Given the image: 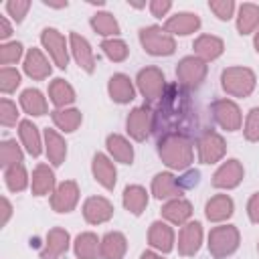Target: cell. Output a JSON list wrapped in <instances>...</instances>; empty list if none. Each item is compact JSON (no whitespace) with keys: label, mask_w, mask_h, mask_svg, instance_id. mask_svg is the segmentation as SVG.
<instances>
[{"label":"cell","mask_w":259,"mask_h":259,"mask_svg":"<svg viewBox=\"0 0 259 259\" xmlns=\"http://www.w3.org/2000/svg\"><path fill=\"white\" fill-rule=\"evenodd\" d=\"M196 123V107L192 105L188 91L178 83L168 85L154 113L152 130L162 140L166 136H188Z\"/></svg>","instance_id":"6da1fadb"},{"label":"cell","mask_w":259,"mask_h":259,"mask_svg":"<svg viewBox=\"0 0 259 259\" xmlns=\"http://www.w3.org/2000/svg\"><path fill=\"white\" fill-rule=\"evenodd\" d=\"M158 154L170 168H186L192 162V146L186 136H166L158 142Z\"/></svg>","instance_id":"7a4b0ae2"},{"label":"cell","mask_w":259,"mask_h":259,"mask_svg":"<svg viewBox=\"0 0 259 259\" xmlns=\"http://www.w3.org/2000/svg\"><path fill=\"white\" fill-rule=\"evenodd\" d=\"M221 81H223V89L229 95H235V97H245L255 87V75H253L251 69H245V67L225 69Z\"/></svg>","instance_id":"3957f363"},{"label":"cell","mask_w":259,"mask_h":259,"mask_svg":"<svg viewBox=\"0 0 259 259\" xmlns=\"http://www.w3.org/2000/svg\"><path fill=\"white\" fill-rule=\"evenodd\" d=\"M239 245V231L231 225L214 227L208 235V249L214 259H223L231 255Z\"/></svg>","instance_id":"277c9868"},{"label":"cell","mask_w":259,"mask_h":259,"mask_svg":"<svg viewBox=\"0 0 259 259\" xmlns=\"http://www.w3.org/2000/svg\"><path fill=\"white\" fill-rule=\"evenodd\" d=\"M140 40L144 45V49L150 53V55H172L176 45H174V38L168 34V30H162L160 26H148V28H142L140 30Z\"/></svg>","instance_id":"5b68a950"},{"label":"cell","mask_w":259,"mask_h":259,"mask_svg":"<svg viewBox=\"0 0 259 259\" xmlns=\"http://www.w3.org/2000/svg\"><path fill=\"white\" fill-rule=\"evenodd\" d=\"M204 75H206V65L198 57H184L176 67V77L180 79L178 85H182L184 89L198 87Z\"/></svg>","instance_id":"8992f818"},{"label":"cell","mask_w":259,"mask_h":259,"mask_svg":"<svg viewBox=\"0 0 259 259\" xmlns=\"http://www.w3.org/2000/svg\"><path fill=\"white\" fill-rule=\"evenodd\" d=\"M196 146H198V158H200L202 164H212V162L221 160L223 154H225V142L212 130H204L198 136Z\"/></svg>","instance_id":"52a82bcc"},{"label":"cell","mask_w":259,"mask_h":259,"mask_svg":"<svg viewBox=\"0 0 259 259\" xmlns=\"http://www.w3.org/2000/svg\"><path fill=\"white\" fill-rule=\"evenodd\" d=\"M138 87L142 91V95L150 101L154 99H160L164 95V75L160 69L156 67H148V69H142L138 73Z\"/></svg>","instance_id":"ba28073f"},{"label":"cell","mask_w":259,"mask_h":259,"mask_svg":"<svg viewBox=\"0 0 259 259\" xmlns=\"http://www.w3.org/2000/svg\"><path fill=\"white\" fill-rule=\"evenodd\" d=\"M154 125V113L150 111L148 105H142V107H136L130 115H127V132L134 140L142 142L148 138L150 130Z\"/></svg>","instance_id":"9c48e42d"},{"label":"cell","mask_w":259,"mask_h":259,"mask_svg":"<svg viewBox=\"0 0 259 259\" xmlns=\"http://www.w3.org/2000/svg\"><path fill=\"white\" fill-rule=\"evenodd\" d=\"M212 115L217 119V123L229 132H235L241 127V111L239 107L231 101V99H219L212 103Z\"/></svg>","instance_id":"30bf717a"},{"label":"cell","mask_w":259,"mask_h":259,"mask_svg":"<svg viewBox=\"0 0 259 259\" xmlns=\"http://www.w3.org/2000/svg\"><path fill=\"white\" fill-rule=\"evenodd\" d=\"M40 40L45 45V49L51 53V57L55 59V63L65 69L67 63H69V55H67V45H65V36L55 30V28H45L42 34H40Z\"/></svg>","instance_id":"8fae6325"},{"label":"cell","mask_w":259,"mask_h":259,"mask_svg":"<svg viewBox=\"0 0 259 259\" xmlns=\"http://www.w3.org/2000/svg\"><path fill=\"white\" fill-rule=\"evenodd\" d=\"M77 198H79V190H77V184L73 180H67L63 184L57 186L53 198H51V204L57 212H69L75 204H77Z\"/></svg>","instance_id":"7c38bea8"},{"label":"cell","mask_w":259,"mask_h":259,"mask_svg":"<svg viewBox=\"0 0 259 259\" xmlns=\"http://www.w3.org/2000/svg\"><path fill=\"white\" fill-rule=\"evenodd\" d=\"M83 214H85V221L91 223V225L105 223L107 219H111L113 206L103 196H91V198H87V202L83 206Z\"/></svg>","instance_id":"4fadbf2b"},{"label":"cell","mask_w":259,"mask_h":259,"mask_svg":"<svg viewBox=\"0 0 259 259\" xmlns=\"http://www.w3.org/2000/svg\"><path fill=\"white\" fill-rule=\"evenodd\" d=\"M202 243V229H200V223H188L182 227L180 231V237H178V253L188 257V255H194L198 251Z\"/></svg>","instance_id":"5bb4252c"},{"label":"cell","mask_w":259,"mask_h":259,"mask_svg":"<svg viewBox=\"0 0 259 259\" xmlns=\"http://www.w3.org/2000/svg\"><path fill=\"white\" fill-rule=\"evenodd\" d=\"M243 178V166L239 164V160H227L212 176V184L217 188H233L241 182Z\"/></svg>","instance_id":"9a60e30c"},{"label":"cell","mask_w":259,"mask_h":259,"mask_svg":"<svg viewBox=\"0 0 259 259\" xmlns=\"http://www.w3.org/2000/svg\"><path fill=\"white\" fill-rule=\"evenodd\" d=\"M152 192H154V196L160 198V200H162V198H180L182 188H180L176 176H172V174H168V172H162V174H158V176L154 178V182H152Z\"/></svg>","instance_id":"2e32d148"},{"label":"cell","mask_w":259,"mask_h":259,"mask_svg":"<svg viewBox=\"0 0 259 259\" xmlns=\"http://www.w3.org/2000/svg\"><path fill=\"white\" fill-rule=\"evenodd\" d=\"M69 247V233L63 229H53L47 235V245L40 253L42 259H59Z\"/></svg>","instance_id":"e0dca14e"},{"label":"cell","mask_w":259,"mask_h":259,"mask_svg":"<svg viewBox=\"0 0 259 259\" xmlns=\"http://www.w3.org/2000/svg\"><path fill=\"white\" fill-rule=\"evenodd\" d=\"M200 26V18L192 12H178L166 20V30L172 34H190Z\"/></svg>","instance_id":"ac0fdd59"},{"label":"cell","mask_w":259,"mask_h":259,"mask_svg":"<svg viewBox=\"0 0 259 259\" xmlns=\"http://www.w3.org/2000/svg\"><path fill=\"white\" fill-rule=\"evenodd\" d=\"M69 40H71V49H73V55H75V61L79 63V67H83L87 73H93L95 59H93V53H91L89 42L83 36H79L77 32H71Z\"/></svg>","instance_id":"d6986e66"},{"label":"cell","mask_w":259,"mask_h":259,"mask_svg":"<svg viewBox=\"0 0 259 259\" xmlns=\"http://www.w3.org/2000/svg\"><path fill=\"white\" fill-rule=\"evenodd\" d=\"M148 241H150V245H152V247H156V249H160V251L168 253V251H172L174 233H172V229H170L166 223L156 221V223H152V227H150Z\"/></svg>","instance_id":"ffe728a7"},{"label":"cell","mask_w":259,"mask_h":259,"mask_svg":"<svg viewBox=\"0 0 259 259\" xmlns=\"http://www.w3.org/2000/svg\"><path fill=\"white\" fill-rule=\"evenodd\" d=\"M24 71L32 79H45L51 75V65L47 63V59L38 49H30L24 57Z\"/></svg>","instance_id":"44dd1931"},{"label":"cell","mask_w":259,"mask_h":259,"mask_svg":"<svg viewBox=\"0 0 259 259\" xmlns=\"http://www.w3.org/2000/svg\"><path fill=\"white\" fill-rule=\"evenodd\" d=\"M109 95H111V99L117 101V103H127V101H132L136 93H134V85H132L130 77L123 75V73L113 75V77L109 79Z\"/></svg>","instance_id":"7402d4cb"},{"label":"cell","mask_w":259,"mask_h":259,"mask_svg":"<svg viewBox=\"0 0 259 259\" xmlns=\"http://www.w3.org/2000/svg\"><path fill=\"white\" fill-rule=\"evenodd\" d=\"M93 174H95L97 182H101L107 190H111L115 186V166L109 162L107 156H103V154L93 156Z\"/></svg>","instance_id":"603a6c76"},{"label":"cell","mask_w":259,"mask_h":259,"mask_svg":"<svg viewBox=\"0 0 259 259\" xmlns=\"http://www.w3.org/2000/svg\"><path fill=\"white\" fill-rule=\"evenodd\" d=\"M162 214H164V219H168L170 223L182 225V223L192 214V206H190V202L184 200V198H174V200H170V202L164 204Z\"/></svg>","instance_id":"cb8c5ba5"},{"label":"cell","mask_w":259,"mask_h":259,"mask_svg":"<svg viewBox=\"0 0 259 259\" xmlns=\"http://www.w3.org/2000/svg\"><path fill=\"white\" fill-rule=\"evenodd\" d=\"M125 237L121 233H107L101 241V257L103 259H121L125 253Z\"/></svg>","instance_id":"d4e9b609"},{"label":"cell","mask_w":259,"mask_h":259,"mask_svg":"<svg viewBox=\"0 0 259 259\" xmlns=\"http://www.w3.org/2000/svg\"><path fill=\"white\" fill-rule=\"evenodd\" d=\"M75 253L79 259H97L101 255V243L93 233H83L75 241Z\"/></svg>","instance_id":"484cf974"},{"label":"cell","mask_w":259,"mask_h":259,"mask_svg":"<svg viewBox=\"0 0 259 259\" xmlns=\"http://www.w3.org/2000/svg\"><path fill=\"white\" fill-rule=\"evenodd\" d=\"M231 214H233V200L227 194L212 196L206 202V217H208V221H225Z\"/></svg>","instance_id":"4316f807"},{"label":"cell","mask_w":259,"mask_h":259,"mask_svg":"<svg viewBox=\"0 0 259 259\" xmlns=\"http://www.w3.org/2000/svg\"><path fill=\"white\" fill-rule=\"evenodd\" d=\"M194 51L198 57L210 61V59H217L221 53H223V40L212 36V34H202L194 40Z\"/></svg>","instance_id":"83f0119b"},{"label":"cell","mask_w":259,"mask_h":259,"mask_svg":"<svg viewBox=\"0 0 259 259\" xmlns=\"http://www.w3.org/2000/svg\"><path fill=\"white\" fill-rule=\"evenodd\" d=\"M55 186V174L47 164H38L32 172V192L36 196H42L47 192H51V188Z\"/></svg>","instance_id":"f1b7e54d"},{"label":"cell","mask_w":259,"mask_h":259,"mask_svg":"<svg viewBox=\"0 0 259 259\" xmlns=\"http://www.w3.org/2000/svg\"><path fill=\"white\" fill-rule=\"evenodd\" d=\"M148 204V192L142 188V186H127L123 190V206L134 212V214H142V210L146 208Z\"/></svg>","instance_id":"f546056e"},{"label":"cell","mask_w":259,"mask_h":259,"mask_svg":"<svg viewBox=\"0 0 259 259\" xmlns=\"http://www.w3.org/2000/svg\"><path fill=\"white\" fill-rule=\"evenodd\" d=\"M259 26V6L255 4H243L239 8V18H237V28L241 34H249Z\"/></svg>","instance_id":"4dcf8cb0"},{"label":"cell","mask_w":259,"mask_h":259,"mask_svg":"<svg viewBox=\"0 0 259 259\" xmlns=\"http://www.w3.org/2000/svg\"><path fill=\"white\" fill-rule=\"evenodd\" d=\"M45 140H47V156H49V160H51L55 166L63 164L65 154H67V146H65V142H63V138H61L55 130H47V132H45Z\"/></svg>","instance_id":"1f68e13d"},{"label":"cell","mask_w":259,"mask_h":259,"mask_svg":"<svg viewBox=\"0 0 259 259\" xmlns=\"http://www.w3.org/2000/svg\"><path fill=\"white\" fill-rule=\"evenodd\" d=\"M107 150L111 152V156L117 160V162H123V164H132L134 160V150L130 146V142L117 134H111L107 138Z\"/></svg>","instance_id":"d6a6232c"},{"label":"cell","mask_w":259,"mask_h":259,"mask_svg":"<svg viewBox=\"0 0 259 259\" xmlns=\"http://www.w3.org/2000/svg\"><path fill=\"white\" fill-rule=\"evenodd\" d=\"M20 105H22V109H24L26 113H30V115H45V113H47V101H45L42 93L36 91V89H26V91H22V95H20Z\"/></svg>","instance_id":"836d02e7"},{"label":"cell","mask_w":259,"mask_h":259,"mask_svg":"<svg viewBox=\"0 0 259 259\" xmlns=\"http://www.w3.org/2000/svg\"><path fill=\"white\" fill-rule=\"evenodd\" d=\"M49 95H51V101H53L57 107H65V105L73 103V99H75L73 87H71L67 81H63V79H55V81L51 83Z\"/></svg>","instance_id":"e575fe53"},{"label":"cell","mask_w":259,"mask_h":259,"mask_svg":"<svg viewBox=\"0 0 259 259\" xmlns=\"http://www.w3.org/2000/svg\"><path fill=\"white\" fill-rule=\"evenodd\" d=\"M18 134H20V140H22L26 152L32 154V156H38V154H40V138H38V132H36L34 123L28 121V119L20 121Z\"/></svg>","instance_id":"d590c367"},{"label":"cell","mask_w":259,"mask_h":259,"mask_svg":"<svg viewBox=\"0 0 259 259\" xmlns=\"http://www.w3.org/2000/svg\"><path fill=\"white\" fill-rule=\"evenodd\" d=\"M53 121L63 132H75L81 123V113L77 109H57L53 111Z\"/></svg>","instance_id":"8d00e7d4"},{"label":"cell","mask_w":259,"mask_h":259,"mask_svg":"<svg viewBox=\"0 0 259 259\" xmlns=\"http://www.w3.org/2000/svg\"><path fill=\"white\" fill-rule=\"evenodd\" d=\"M91 26L99 34H103V36H109V34H117L119 32V24H117V20L109 12H97L95 16H91Z\"/></svg>","instance_id":"74e56055"},{"label":"cell","mask_w":259,"mask_h":259,"mask_svg":"<svg viewBox=\"0 0 259 259\" xmlns=\"http://www.w3.org/2000/svg\"><path fill=\"white\" fill-rule=\"evenodd\" d=\"M0 164L4 168L22 164V152H20V148H18V144L14 140L2 142V146H0Z\"/></svg>","instance_id":"f35d334b"},{"label":"cell","mask_w":259,"mask_h":259,"mask_svg":"<svg viewBox=\"0 0 259 259\" xmlns=\"http://www.w3.org/2000/svg\"><path fill=\"white\" fill-rule=\"evenodd\" d=\"M6 186L12 190V192H18V190H24L26 184H28V176H26V170L22 164H16V166H10L6 168Z\"/></svg>","instance_id":"ab89813d"},{"label":"cell","mask_w":259,"mask_h":259,"mask_svg":"<svg viewBox=\"0 0 259 259\" xmlns=\"http://www.w3.org/2000/svg\"><path fill=\"white\" fill-rule=\"evenodd\" d=\"M101 49L103 53L111 59V61H123L127 57V45L119 38H109V40H103L101 42Z\"/></svg>","instance_id":"60d3db41"},{"label":"cell","mask_w":259,"mask_h":259,"mask_svg":"<svg viewBox=\"0 0 259 259\" xmlns=\"http://www.w3.org/2000/svg\"><path fill=\"white\" fill-rule=\"evenodd\" d=\"M18 83H20L18 71L12 69V67H2V71H0V89L4 93H12L18 87Z\"/></svg>","instance_id":"b9f144b4"},{"label":"cell","mask_w":259,"mask_h":259,"mask_svg":"<svg viewBox=\"0 0 259 259\" xmlns=\"http://www.w3.org/2000/svg\"><path fill=\"white\" fill-rule=\"evenodd\" d=\"M22 55V45L20 42H6L0 47V63L2 65H12L20 59Z\"/></svg>","instance_id":"7bdbcfd3"},{"label":"cell","mask_w":259,"mask_h":259,"mask_svg":"<svg viewBox=\"0 0 259 259\" xmlns=\"http://www.w3.org/2000/svg\"><path fill=\"white\" fill-rule=\"evenodd\" d=\"M245 138L249 142H259V107H253L247 115L245 123Z\"/></svg>","instance_id":"ee69618b"},{"label":"cell","mask_w":259,"mask_h":259,"mask_svg":"<svg viewBox=\"0 0 259 259\" xmlns=\"http://www.w3.org/2000/svg\"><path fill=\"white\" fill-rule=\"evenodd\" d=\"M16 117H18L16 105L10 99H2L0 101V121H2V125H14Z\"/></svg>","instance_id":"f6af8a7d"},{"label":"cell","mask_w":259,"mask_h":259,"mask_svg":"<svg viewBox=\"0 0 259 259\" xmlns=\"http://www.w3.org/2000/svg\"><path fill=\"white\" fill-rule=\"evenodd\" d=\"M208 8L221 18V20H229L233 16L235 4L231 0H219V2H208Z\"/></svg>","instance_id":"bcb514c9"},{"label":"cell","mask_w":259,"mask_h":259,"mask_svg":"<svg viewBox=\"0 0 259 259\" xmlns=\"http://www.w3.org/2000/svg\"><path fill=\"white\" fill-rule=\"evenodd\" d=\"M28 8H30V2H26V0H10V2L6 4V10L10 12V16H12L16 22H20V20L24 18V14H26Z\"/></svg>","instance_id":"7dc6e473"},{"label":"cell","mask_w":259,"mask_h":259,"mask_svg":"<svg viewBox=\"0 0 259 259\" xmlns=\"http://www.w3.org/2000/svg\"><path fill=\"white\" fill-rule=\"evenodd\" d=\"M170 8H172V4H170L168 0H154V2H150V10H152V14L158 16V18H162Z\"/></svg>","instance_id":"c3c4849f"},{"label":"cell","mask_w":259,"mask_h":259,"mask_svg":"<svg viewBox=\"0 0 259 259\" xmlns=\"http://www.w3.org/2000/svg\"><path fill=\"white\" fill-rule=\"evenodd\" d=\"M198 172L196 170H190V172H186L184 176H180L178 178V184H180V188L184 190V188H192V186H196L198 184Z\"/></svg>","instance_id":"681fc988"},{"label":"cell","mask_w":259,"mask_h":259,"mask_svg":"<svg viewBox=\"0 0 259 259\" xmlns=\"http://www.w3.org/2000/svg\"><path fill=\"white\" fill-rule=\"evenodd\" d=\"M247 210H249V219H251L253 223H259V192L251 196Z\"/></svg>","instance_id":"f907efd6"},{"label":"cell","mask_w":259,"mask_h":259,"mask_svg":"<svg viewBox=\"0 0 259 259\" xmlns=\"http://www.w3.org/2000/svg\"><path fill=\"white\" fill-rule=\"evenodd\" d=\"M10 34H12L10 24H8V22H6V18L2 16V18H0V36H2V38H8Z\"/></svg>","instance_id":"816d5d0a"},{"label":"cell","mask_w":259,"mask_h":259,"mask_svg":"<svg viewBox=\"0 0 259 259\" xmlns=\"http://www.w3.org/2000/svg\"><path fill=\"white\" fill-rule=\"evenodd\" d=\"M2 208H4V217H2V225H6L8 217H10V202L6 198H2Z\"/></svg>","instance_id":"f5cc1de1"},{"label":"cell","mask_w":259,"mask_h":259,"mask_svg":"<svg viewBox=\"0 0 259 259\" xmlns=\"http://www.w3.org/2000/svg\"><path fill=\"white\" fill-rule=\"evenodd\" d=\"M142 259H162V257H158L156 253H150V251H146V253L142 255Z\"/></svg>","instance_id":"db71d44e"},{"label":"cell","mask_w":259,"mask_h":259,"mask_svg":"<svg viewBox=\"0 0 259 259\" xmlns=\"http://www.w3.org/2000/svg\"><path fill=\"white\" fill-rule=\"evenodd\" d=\"M255 49H257V53H259V30H257V34H255Z\"/></svg>","instance_id":"11a10c76"}]
</instances>
